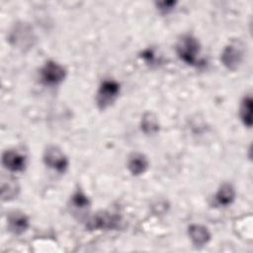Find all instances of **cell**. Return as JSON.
<instances>
[{
	"label": "cell",
	"instance_id": "12",
	"mask_svg": "<svg viewBox=\"0 0 253 253\" xmlns=\"http://www.w3.org/2000/svg\"><path fill=\"white\" fill-rule=\"evenodd\" d=\"M141 130L147 134L152 135L158 132L159 130V124L156 116L152 113H145L141 118Z\"/></svg>",
	"mask_w": 253,
	"mask_h": 253
},
{
	"label": "cell",
	"instance_id": "1",
	"mask_svg": "<svg viewBox=\"0 0 253 253\" xmlns=\"http://www.w3.org/2000/svg\"><path fill=\"white\" fill-rule=\"evenodd\" d=\"M176 52L179 58L188 65L200 67L206 63L205 60L200 57L201 45L199 41L191 35H184L178 41Z\"/></svg>",
	"mask_w": 253,
	"mask_h": 253
},
{
	"label": "cell",
	"instance_id": "6",
	"mask_svg": "<svg viewBox=\"0 0 253 253\" xmlns=\"http://www.w3.org/2000/svg\"><path fill=\"white\" fill-rule=\"evenodd\" d=\"M44 164L59 173L64 172L68 167V159L64 153L54 145L48 146L43 153Z\"/></svg>",
	"mask_w": 253,
	"mask_h": 253
},
{
	"label": "cell",
	"instance_id": "8",
	"mask_svg": "<svg viewBox=\"0 0 253 253\" xmlns=\"http://www.w3.org/2000/svg\"><path fill=\"white\" fill-rule=\"evenodd\" d=\"M29 225V217L23 212H10V214L7 217L8 229L16 235L24 233L28 229Z\"/></svg>",
	"mask_w": 253,
	"mask_h": 253
},
{
	"label": "cell",
	"instance_id": "14",
	"mask_svg": "<svg viewBox=\"0 0 253 253\" xmlns=\"http://www.w3.org/2000/svg\"><path fill=\"white\" fill-rule=\"evenodd\" d=\"M71 204L77 209H85L89 207L90 201L85 194L81 191H77L71 197Z\"/></svg>",
	"mask_w": 253,
	"mask_h": 253
},
{
	"label": "cell",
	"instance_id": "11",
	"mask_svg": "<svg viewBox=\"0 0 253 253\" xmlns=\"http://www.w3.org/2000/svg\"><path fill=\"white\" fill-rule=\"evenodd\" d=\"M235 199V190L231 184L225 183L220 186L214 196L216 205L220 207H227L233 203Z\"/></svg>",
	"mask_w": 253,
	"mask_h": 253
},
{
	"label": "cell",
	"instance_id": "7",
	"mask_svg": "<svg viewBox=\"0 0 253 253\" xmlns=\"http://www.w3.org/2000/svg\"><path fill=\"white\" fill-rule=\"evenodd\" d=\"M2 164L11 172H21L26 167V156L16 150H6L2 155Z\"/></svg>",
	"mask_w": 253,
	"mask_h": 253
},
{
	"label": "cell",
	"instance_id": "9",
	"mask_svg": "<svg viewBox=\"0 0 253 253\" xmlns=\"http://www.w3.org/2000/svg\"><path fill=\"white\" fill-rule=\"evenodd\" d=\"M188 233L193 244L197 247L206 245L211 239V233L209 229L201 224H191L188 228Z\"/></svg>",
	"mask_w": 253,
	"mask_h": 253
},
{
	"label": "cell",
	"instance_id": "3",
	"mask_svg": "<svg viewBox=\"0 0 253 253\" xmlns=\"http://www.w3.org/2000/svg\"><path fill=\"white\" fill-rule=\"evenodd\" d=\"M65 75V68L53 60L46 61L40 71L42 82L48 86H54L59 84L64 80Z\"/></svg>",
	"mask_w": 253,
	"mask_h": 253
},
{
	"label": "cell",
	"instance_id": "10",
	"mask_svg": "<svg viewBox=\"0 0 253 253\" xmlns=\"http://www.w3.org/2000/svg\"><path fill=\"white\" fill-rule=\"evenodd\" d=\"M127 168L133 176H139L148 168V160L144 154L133 152L128 157Z\"/></svg>",
	"mask_w": 253,
	"mask_h": 253
},
{
	"label": "cell",
	"instance_id": "2",
	"mask_svg": "<svg viewBox=\"0 0 253 253\" xmlns=\"http://www.w3.org/2000/svg\"><path fill=\"white\" fill-rule=\"evenodd\" d=\"M244 57V45L240 41H232L222 50L220 59L229 70H236Z\"/></svg>",
	"mask_w": 253,
	"mask_h": 253
},
{
	"label": "cell",
	"instance_id": "15",
	"mask_svg": "<svg viewBox=\"0 0 253 253\" xmlns=\"http://www.w3.org/2000/svg\"><path fill=\"white\" fill-rule=\"evenodd\" d=\"M156 5L162 13H168L171 10H173V8L176 5V2L175 1H164V2H158V3H156Z\"/></svg>",
	"mask_w": 253,
	"mask_h": 253
},
{
	"label": "cell",
	"instance_id": "4",
	"mask_svg": "<svg viewBox=\"0 0 253 253\" xmlns=\"http://www.w3.org/2000/svg\"><path fill=\"white\" fill-rule=\"evenodd\" d=\"M120 84L115 80H104L97 92L96 101L100 109L109 107L120 94Z\"/></svg>",
	"mask_w": 253,
	"mask_h": 253
},
{
	"label": "cell",
	"instance_id": "13",
	"mask_svg": "<svg viewBox=\"0 0 253 253\" xmlns=\"http://www.w3.org/2000/svg\"><path fill=\"white\" fill-rule=\"evenodd\" d=\"M239 115L242 123L247 126L251 127L252 126V98L250 95L243 98L240 109Z\"/></svg>",
	"mask_w": 253,
	"mask_h": 253
},
{
	"label": "cell",
	"instance_id": "5",
	"mask_svg": "<svg viewBox=\"0 0 253 253\" xmlns=\"http://www.w3.org/2000/svg\"><path fill=\"white\" fill-rule=\"evenodd\" d=\"M120 216L108 211L97 212L86 223V227L90 230H111L119 227Z\"/></svg>",
	"mask_w": 253,
	"mask_h": 253
}]
</instances>
